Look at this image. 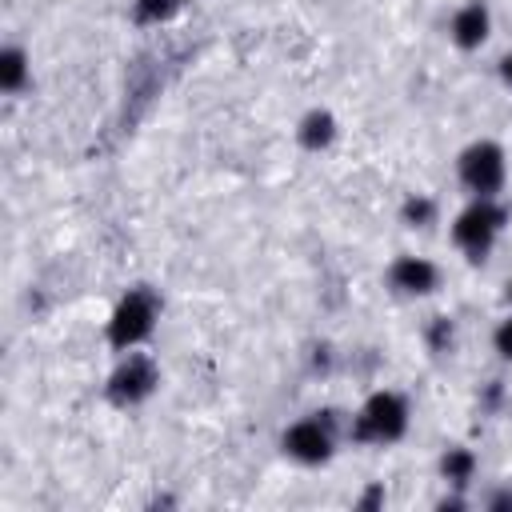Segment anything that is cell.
I'll return each instance as SVG.
<instances>
[{
	"instance_id": "obj_2",
	"label": "cell",
	"mask_w": 512,
	"mask_h": 512,
	"mask_svg": "<svg viewBox=\"0 0 512 512\" xmlns=\"http://www.w3.org/2000/svg\"><path fill=\"white\" fill-rule=\"evenodd\" d=\"M504 224H508V208L496 196H472L468 208H460V216L452 220V244L472 264H480L504 236Z\"/></svg>"
},
{
	"instance_id": "obj_16",
	"label": "cell",
	"mask_w": 512,
	"mask_h": 512,
	"mask_svg": "<svg viewBox=\"0 0 512 512\" xmlns=\"http://www.w3.org/2000/svg\"><path fill=\"white\" fill-rule=\"evenodd\" d=\"M504 296H508V304H512V276H508V284H504Z\"/></svg>"
},
{
	"instance_id": "obj_3",
	"label": "cell",
	"mask_w": 512,
	"mask_h": 512,
	"mask_svg": "<svg viewBox=\"0 0 512 512\" xmlns=\"http://www.w3.org/2000/svg\"><path fill=\"white\" fill-rule=\"evenodd\" d=\"M156 320H160V300L152 288H128L112 316H108V344L116 352H132L140 348L152 332H156Z\"/></svg>"
},
{
	"instance_id": "obj_15",
	"label": "cell",
	"mask_w": 512,
	"mask_h": 512,
	"mask_svg": "<svg viewBox=\"0 0 512 512\" xmlns=\"http://www.w3.org/2000/svg\"><path fill=\"white\" fill-rule=\"evenodd\" d=\"M500 80H504V84L512 88V52H508V56L500 60Z\"/></svg>"
},
{
	"instance_id": "obj_1",
	"label": "cell",
	"mask_w": 512,
	"mask_h": 512,
	"mask_svg": "<svg viewBox=\"0 0 512 512\" xmlns=\"http://www.w3.org/2000/svg\"><path fill=\"white\" fill-rule=\"evenodd\" d=\"M408 424H412V408H408V400H404L400 392H392V388H380V392H372V396L356 408L348 432H352V440H360V444L388 448V444L404 440Z\"/></svg>"
},
{
	"instance_id": "obj_14",
	"label": "cell",
	"mask_w": 512,
	"mask_h": 512,
	"mask_svg": "<svg viewBox=\"0 0 512 512\" xmlns=\"http://www.w3.org/2000/svg\"><path fill=\"white\" fill-rule=\"evenodd\" d=\"M492 348L500 352V360L512 364V316H504V320L496 324V332H492Z\"/></svg>"
},
{
	"instance_id": "obj_7",
	"label": "cell",
	"mask_w": 512,
	"mask_h": 512,
	"mask_svg": "<svg viewBox=\"0 0 512 512\" xmlns=\"http://www.w3.org/2000/svg\"><path fill=\"white\" fill-rule=\"evenodd\" d=\"M388 284L400 296H428L440 284V268L424 256H396L392 268H388Z\"/></svg>"
},
{
	"instance_id": "obj_8",
	"label": "cell",
	"mask_w": 512,
	"mask_h": 512,
	"mask_svg": "<svg viewBox=\"0 0 512 512\" xmlns=\"http://www.w3.org/2000/svg\"><path fill=\"white\" fill-rule=\"evenodd\" d=\"M488 32H492V12H488L484 0L460 4V8L452 12V20H448V36H452V44L464 48V52L480 48V44L488 40Z\"/></svg>"
},
{
	"instance_id": "obj_4",
	"label": "cell",
	"mask_w": 512,
	"mask_h": 512,
	"mask_svg": "<svg viewBox=\"0 0 512 512\" xmlns=\"http://www.w3.org/2000/svg\"><path fill=\"white\" fill-rule=\"evenodd\" d=\"M456 176L468 188V196H500L508 180V156L496 140H472L456 156Z\"/></svg>"
},
{
	"instance_id": "obj_10",
	"label": "cell",
	"mask_w": 512,
	"mask_h": 512,
	"mask_svg": "<svg viewBox=\"0 0 512 512\" xmlns=\"http://www.w3.org/2000/svg\"><path fill=\"white\" fill-rule=\"evenodd\" d=\"M28 76H32L28 52H24V48H16V44H8V48L0 52V88H4L8 96H16V92L28 84Z\"/></svg>"
},
{
	"instance_id": "obj_13",
	"label": "cell",
	"mask_w": 512,
	"mask_h": 512,
	"mask_svg": "<svg viewBox=\"0 0 512 512\" xmlns=\"http://www.w3.org/2000/svg\"><path fill=\"white\" fill-rule=\"evenodd\" d=\"M180 8V0H136V20L140 24H160Z\"/></svg>"
},
{
	"instance_id": "obj_5",
	"label": "cell",
	"mask_w": 512,
	"mask_h": 512,
	"mask_svg": "<svg viewBox=\"0 0 512 512\" xmlns=\"http://www.w3.org/2000/svg\"><path fill=\"white\" fill-rule=\"evenodd\" d=\"M156 384H160L156 360H152L148 352H136V348H132V352H120V364L112 368L104 392H108V400H112L116 408H136V404H144V400L156 392Z\"/></svg>"
},
{
	"instance_id": "obj_6",
	"label": "cell",
	"mask_w": 512,
	"mask_h": 512,
	"mask_svg": "<svg viewBox=\"0 0 512 512\" xmlns=\"http://www.w3.org/2000/svg\"><path fill=\"white\" fill-rule=\"evenodd\" d=\"M280 448H284L288 460L316 468V464H328V460H332V452H336V432H332L328 416L312 412V416H300L296 424L284 428Z\"/></svg>"
},
{
	"instance_id": "obj_9",
	"label": "cell",
	"mask_w": 512,
	"mask_h": 512,
	"mask_svg": "<svg viewBox=\"0 0 512 512\" xmlns=\"http://www.w3.org/2000/svg\"><path fill=\"white\" fill-rule=\"evenodd\" d=\"M296 136H300V144H304L308 152H320V148H328V144L336 140V120H332V112H324V108H312V112L300 120Z\"/></svg>"
},
{
	"instance_id": "obj_11",
	"label": "cell",
	"mask_w": 512,
	"mask_h": 512,
	"mask_svg": "<svg viewBox=\"0 0 512 512\" xmlns=\"http://www.w3.org/2000/svg\"><path fill=\"white\" fill-rule=\"evenodd\" d=\"M440 476H444L452 488H464V484L476 476V452L464 448V444H452V448L440 456Z\"/></svg>"
},
{
	"instance_id": "obj_12",
	"label": "cell",
	"mask_w": 512,
	"mask_h": 512,
	"mask_svg": "<svg viewBox=\"0 0 512 512\" xmlns=\"http://www.w3.org/2000/svg\"><path fill=\"white\" fill-rule=\"evenodd\" d=\"M404 220L412 224V228H428L432 220H436V200H428V196H412L408 204H404Z\"/></svg>"
}]
</instances>
